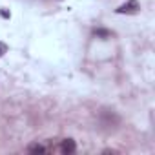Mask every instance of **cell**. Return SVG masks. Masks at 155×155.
Returning a JSON list of instances; mask_svg holds the SVG:
<instances>
[{"mask_svg":"<svg viewBox=\"0 0 155 155\" xmlns=\"http://www.w3.org/2000/svg\"><path fill=\"white\" fill-rule=\"evenodd\" d=\"M75 150H77V144H75V140H73V139H64V140L60 142V151H62L64 155L75 153Z\"/></svg>","mask_w":155,"mask_h":155,"instance_id":"obj_2","label":"cell"},{"mask_svg":"<svg viewBox=\"0 0 155 155\" xmlns=\"http://www.w3.org/2000/svg\"><path fill=\"white\" fill-rule=\"evenodd\" d=\"M95 35H97V37L108 38V37H111V31H108V29H95Z\"/></svg>","mask_w":155,"mask_h":155,"instance_id":"obj_4","label":"cell"},{"mask_svg":"<svg viewBox=\"0 0 155 155\" xmlns=\"http://www.w3.org/2000/svg\"><path fill=\"white\" fill-rule=\"evenodd\" d=\"M8 53V44H4V42H0V58H2L4 55Z\"/></svg>","mask_w":155,"mask_h":155,"instance_id":"obj_5","label":"cell"},{"mask_svg":"<svg viewBox=\"0 0 155 155\" xmlns=\"http://www.w3.org/2000/svg\"><path fill=\"white\" fill-rule=\"evenodd\" d=\"M139 9H140V4L137 2V0H128L126 4L119 6L115 11L119 15H135V13H139Z\"/></svg>","mask_w":155,"mask_h":155,"instance_id":"obj_1","label":"cell"},{"mask_svg":"<svg viewBox=\"0 0 155 155\" xmlns=\"http://www.w3.org/2000/svg\"><path fill=\"white\" fill-rule=\"evenodd\" d=\"M28 151H29V153H46V148H44L42 144L35 142V144H29V146H28Z\"/></svg>","mask_w":155,"mask_h":155,"instance_id":"obj_3","label":"cell"}]
</instances>
